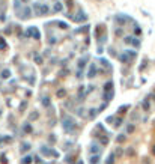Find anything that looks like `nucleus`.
<instances>
[{
	"instance_id": "obj_2",
	"label": "nucleus",
	"mask_w": 155,
	"mask_h": 164,
	"mask_svg": "<svg viewBox=\"0 0 155 164\" xmlns=\"http://www.w3.org/2000/svg\"><path fill=\"white\" fill-rule=\"evenodd\" d=\"M116 142H118V143H123V142H125V135H123V134H122V135H119V137L116 139Z\"/></svg>"
},
{
	"instance_id": "obj_4",
	"label": "nucleus",
	"mask_w": 155,
	"mask_h": 164,
	"mask_svg": "<svg viewBox=\"0 0 155 164\" xmlns=\"http://www.w3.org/2000/svg\"><path fill=\"white\" fill-rule=\"evenodd\" d=\"M30 163H32V158H30V157H26V158L23 160V164H30Z\"/></svg>"
},
{
	"instance_id": "obj_8",
	"label": "nucleus",
	"mask_w": 155,
	"mask_h": 164,
	"mask_svg": "<svg viewBox=\"0 0 155 164\" xmlns=\"http://www.w3.org/2000/svg\"><path fill=\"white\" fill-rule=\"evenodd\" d=\"M57 95H59V97H63V95H65V90H60V92H59Z\"/></svg>"
},
{
	"instance_id": "obj_1",
	"label": "nucleus",
	"mask_w": 155,
	"mask_h": 164,
	"mask_svg": "<svg viewBox=\"0 0 155 164\" xmlns=\"http://www.w3.org/2000/svg\"><path fill=\"white\" fill-rule=\"evenodd\" d=\"M100 161V155H93V157H90V164H98Z\"/></svg>"
},
{
	"instance_id": "obj_3",
	"label": "nucleus",
	"mask_w": 155,
	"mask_h": 164,
	"mask_svg": "<svg viewBox=\"0 0 155 164\" xmlns=\"http://www.w3.org/2000/svg\"><path fill=\"white\" fill-rule=\"evenodd\" d=\"M98 151H100L98 146H92V148H90V154H98Z\"/></svg>"
},
{
	"instance_id": "obj_10",
	"label": "nucleus",
	"mask_w": 155,
	"mask_h": 164,
	"mask_svg": "<svg viewBox=\"0 0 155 164\" xmlns=\"http://www.w3.org/2000/svg\"><path fill=\"white\" fill-rule=\"evenodd\" d=\"M154 154H155V149H154Z\"/></svg>"
},
{
	"instance_id": "obj_7",
	"label": "nucleus",
	"mask_w": 155,
	"mask_h": 164,
	"mask_svg": "<svg viewBox=\"0 0 155 164\" xmlns=\"http://www.w3.org/2000/svg\"><path fill=\"white\" fill-rule=\"evenodd\" d=\"M116 155H122V149H121V148L116 151Z\"/></svg>"
},
{
	"instance_id": "obj_6",
	"label": "nucleus",
	"mask_w": 155,
	"mask_h": 164,
	"mask_svg": "<svg viewBox=\"0 0 155 164\" xmlns=\"http://www.w3.org/2000/svg\"><path fill=\"white\" fill-rule=\"evenodd\" d=\"M134 154H136V152H134L133 149H128V155H134Z\"/></svg>"
},
{
	"instance_id": "obj_5",
	"label": "nucleus",
	"mask_w": 155,
	"mask_h": 164,
	"mask_svg": "<svg viewBox=\"0 0 155 164\" xmlns=\"http://www.w3.org/2000/svg\"><path fill=\"white\" fill-rule=\"evenodd\" d=\"M126 131H128V132H133V131H134V125H130V127H128V130H126Z\"/></svg>"
},
{
	"instance_id": "obj_9",
	"label": "nucleus",
	"mask_w": 155,
	"mask_h": 164,
	"mask_svg": "<svg viewBox=\"0 0 155 164\" xmlns=\"http://www.w3.org/2000/svg\"><path fill=\"white\" fill-rule=\"evenodd\" d=\"M78 164H83V163H81V161H80V163H78Z\"/></svg>"
}]
</instances>
